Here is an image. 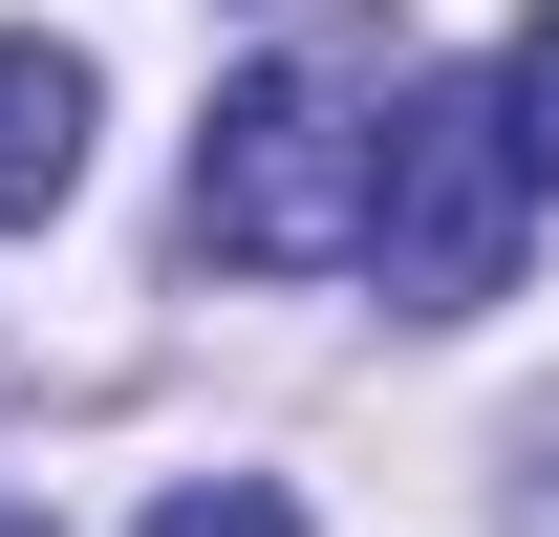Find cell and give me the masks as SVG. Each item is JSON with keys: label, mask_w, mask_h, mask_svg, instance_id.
Returning a JSON list of instances; mask_svg holds the SVG:
<instances>
[{"label": "cell", "mask_w": 559, "mask_h": 537, "mask_svg": "<svg viewBox=\"0 0 559 537\" xmlns=\"http://www.w3.org/2000/svg\"><path fill=\"white\" fill-rule=\"evenodd\" d=\"M366 130H388L366 65H237L194 130V259H237V279L366 259Z\"/></svg>", "instance_id": "obj_1"}, {"label": "cell", "mask_w": 559, "mask_h": 537, "mask_svg": "<svg viewBox=\"0 0 559 537\" xmlns=\"http://www.w3.org/2000/svg\"><path fill=\"white\" fill-rule=\"evenodd\" d=\"M516 215H538V151L495 86H388V130H366V279L409 301V323H474L516 301Z\"/></svg>", "instance_id": "obj_2"}, {"label": "cell", "mask_w": 559, "mask_h": 537, "mask_svg": "<svg viewBox=\"0 0 559 537\" xmlns=\"http://www.w3.org/2000/svg\"><path fill=\"white\" fill-rule=\"evenodd\" d=\"M66 172H86V65L66 44H0V237L66 215Z\"/></svg>", "instance_id": "obj_3"}, {"label": "cell", "mask_w": 559, "mask_h": 537, "mask_svg": "<svg viewBox=\"0 0 559 537\" xmlns=\"http://www.w3.org/2000/svg\"><path fill=\"white\" fill-rule=\"evenodd\" d=\"M130 537H301V494H259V473H194V494H151Z\"/></svg>", "instance_id": "obj_4"}, {"label": "cell", "mask_w": 559, "mask_h": 537, "mask_svg": "<svg viewBox=\"0 0 559 537\" xmlns=\"http://www.w3.org/2000/svg\"><path fill=\"white\" fill-rule=\"evenodd\" d=\"M495 108H516V151H538V194H559V0L516 22V65H495Z\"/></svg>", "instance_id": "obj_5"}, {"label": "cell", "mask_w": 559, "mask_h": 537, "mask_svg": "<svg viewBox=\"0 0 559 537\" xmlns=\"http://www.w3.org/2000/svg\"><path fill=\"white\" fill-rule=\"evenodd\" d=\"M516 537H559V430H538V494H516Z\"/></svg>", "instance_id": "obj_6"}, {"label": "cell", "mask_w": 559, "mask_h": 537, "mask_svg": "<svg viewBox=\"0 0 559 537\" xmlns=\"http://www.w3.org/2000/svg\"><path fill=\"white\" fill-rule=\"evenodd\" d=\"M0 537H22V516H0Z\"/></svg>", "instance_id": "obj_7"}]
</instances>
